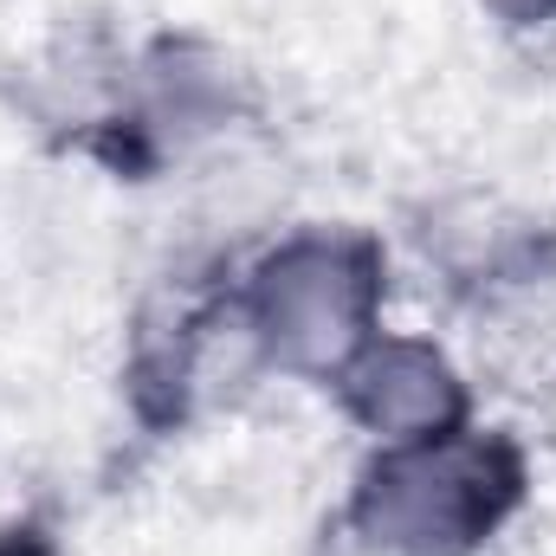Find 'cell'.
I'll list each match as a JSON object with an SVG mask.
<instances>
[{"label": "cell", "instance_id": "6da1fadb", "mask_svg": "<svg viewBox=\"0 0 556 556\" xmlns=\"http://www.w3.org/2000/svg\"><path fill=\"white\" fill-rule=\"evenodd\" d=\"M525 505V453L505 433H440L382 446L350 498V525L382 556H472Z\"/></svg>", "mask_w": 556, "mask_h": 556}, {"label": "cell", "instance_id": "7a4b0ae2", "mask_svg": "<svg viewBox=\"0 0 556 556\" xmlns=\"http://www.w3.org/2000/svg\"><path fill=\"white\" fill-rule=\"evenodd\" d=\"M389 291L382 247L369 233H298L260 260L247 285V337L298 376H337L369 337Z\"/></svg>", "mask_w": 556, "mask_h": 556}, {"label": "cell", "instance_id": "3957f363", "mask_svg": "<svg viewBox=\"0 0 556 556\" xmlns=\"http://www.w3.org/2000/svg\"><path fill=\"white\" fill-rule=\"evenodd\" d=\"M330 382L343 389V408L382 446L440 440L466 427V382L433 343H415V337H369Z\"/></svg>", "mask_w": 556, "mask_h": 556}, {"label": "cell", "instance_id": "277c9868", "mask_svg": "<svg viewBox=\"0 0 556 556\" xmlns=\"http://www.w3.org/2000/svg\"><path fill=\"white\" fill-rule=\"evenodd\" d=\"M505 26H551L556 20V0H485Z\"/></svg>", "mask_w": 556, "mask_h": 556}, {"label": "cell", "instance_id": "5b68a950", "mask_svg": "<svg viewBox=\"0 0 556 556\" xmlns=\"http://www.w3.org/2000/svg\"><path fill=\"white\" fill-rule=\"evenodd\" d=\"M0 556H52V538L33 525H13V531H0Z\"/></svg>", "mask_w": 556, "mask_h": 556}]
</instances>
